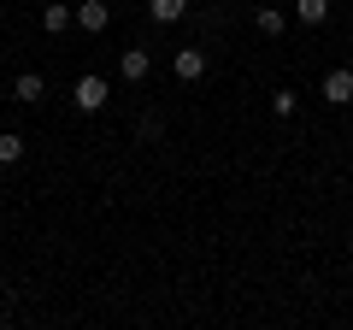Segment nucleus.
<instances>
[{
  "label": "nucleus",
  "mask_w": 353,
  "mask_h": 330,
  "mask_svg": "<svg viewBox=\"0 0 353 330\" xmlns=\"http://www.w3.org/2000/svg\"><path fill=\"white\" fill-rule=\"evenodd\" d=\"M106 95H112V89H106V77L83 71V77H77V89H71V101H77V113H101Z\"/></svg>",
  "instance_id": "nucleus-1"
},
{
  "label": "nucleus",
  "mask_w": 353,
  "mask_h": 330,
  "mask_svg": "<svg viewBox=\"0 0 353 330\" xmlns=\"http://www.w3.org/2000/svg\"><path fill=\"white\" fill-rule=\"evenodd\" d=\"M148 71H153V53L148 48H124V53H118V77H124V83H141Z\"/></svg>",
  "instance_id": "nucleus-2"
},
{
  "label": "nucleus",
  "mask_w": 353,
  "mask_h": 330,
  "mask_svg": "<svg viewBox=\"0 0 353 330\" xmlns=\"http://www.w3.org/2000/svg\"><path fill=\"white\" fill-rule=\"evenodd\" d=\"M77 24H83L88 36H101V30L112 24V6H106V0H83V6H77Z\"/></svg>",
  "instance_id": "nucleus-3"
},
{
  "label": "nucleus",
  "mask_w": 353,
  "mask_h": 330,
  "mask_svg": "<svg viewBox=\"0 0 353 330\" xmlns=\"http://www.w3.org/2000/svg\"><path fill=\"white\" fill-rule=\"evenodd\" d=\"M324 101H330V106H347V101H353V71H347V65L324 77Z\"/></svg>",
  "instance_id": "nucleus-4"
},
{
  "label": "nucleus",
  "mask_w": 353,
  "mask_h": 330,
  "mask_svg": "<svg viewBox=\"0 0 353 330\" xmlns=\"http://www.w3.org/2000/svg\"><path fill=\"white\" fill-rule=\"evenodd\" d=\"M176 77H183V83H201V77H206V53L201 48H183V53H176Z\"/></svg>",
  "instance_id": "nucleus-5"
},
{
  "label": "nucleus",
  "mask_w": 353,
  "mask_h": 330,
  "mask_svg": "<svg viewBox=\"0 0 353 330\" xmlns=\"http://www.w3.org/2000/svg\"><path fill=\"white\" fill-rule=\"evenodd\" d=\"M77 24V6H41V30L48 36H59V30H71Z\"/></svg>",
  "instance_id": "nucleus-6"
},
{
  "label": "nucleus",
  "mask_w": 353,
  "mask_h": 330,
  "mask_svg": "<svg viewBox=\"0 0 353 330\" xmlns=\"http://www.w3.org/2000/svg\"><path fill=\"white\" fill-rule=\"evenodd\" d=\"M183 12H189V0H148V18H153V24H176Z\"/></svg>",
  "instance_id": "nucleus-7"
},
{
  "label": "nucleus",
  "mask_w": 353,
  "mask_h": 330,
  "mask_svg": "<svg viewBox=\"0 0 353 330\" xmlns=\"http://www.w3.org/2000/svg\"><path fill=\"white\" fill-rule=\"evenodd\" d=\"M253 24H259V36H283V30H289V12H277V6H259V12H253Z\"/></svg>",
  "instance_id": "nucleus-8"
},
{
  "label": "nucleus",
  "mask_w": 353,
  "mask_h": 330,
  "mask_svg": "<svg viewBox=\"0 0 353 330\" xmlns=\"http://www.w3.org/2000/svg\"><path fill=\"white\" fill-rule=\"evenodd\" d=\"M294 18H301V24H324V18H330V0H294Z\"/></svg>",
  "instance_id": "nucleus-9"
},
{
  "label": "nucleus",
  "mask_w": 353,
  "mask_h": 330,
  "mask_svg": "<svg viewBox=\"0 0 353 330\" xmlns=\"http://www.w3.org/2000/svg\"><path fill=\"white\" fill-rule=\"evenodd\" d=\"M24 159V136L18 130H0V165H18Z\"/></svg>",
  "instance_id": "nucleus-10"
},
{
  "label": "nucleus",
  "mask_w": 353,
  "mask_h": 330,
  "mask_svg": "<svg viewBox=\"0 0 353 330\" xmlns=\"http://www.w3.org/2000/svg\"><path fill=\"white\" fill-rule=\"evenodd\" d=\"M41 95H48V83H41L36 71H24V77H18V101H30V106H36Z\"/></svg>",
  "instance_id": "nucleus-11"
},
{
  "label": "nucleus",
  "mask_w": 353,
  "mask_h": 330,
  "mask_svg": "<svg viewBox=\"0 0 353 330\" xmlns=\"http://www.w3.org/2000/svg\"><path fill=\"white\" fill-rule=\"evenodd\" d=\"M294 106H301V95H294V89H277V95H271V113H277V118H294Z\"/></svg>",
  "instance_id": "nucleus-12"
}]
</instances>
